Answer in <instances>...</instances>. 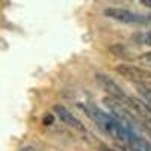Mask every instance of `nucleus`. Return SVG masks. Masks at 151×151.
Here are the masks:
<instances>
[{
	"label": "nucleus",
	"mask_w": 151,
	"mask_h": 151,
	"mask_svg": "<svg viewBox=\"0 0 151 151\" xmlns=\"http://www.w3.org/2000/svg\"><path fill=\"white\" fill-rule=\"evenodd\" d=\"M82 107L86 112V115L89 116L103 132H106L109 136H112L113 139H116L118 142H127L129 133L133 132V129L125 127V125L121 124L113 115H109V113L100 110L95 106L88 104V106H82Z\"/></svg>",
	"instance_id": "obj_1"
},
{
	"label": "nucleus",
	"mask_w": 151,
	"mask_h": 151,
	"mask_svg": "<svg viewBox=\"0 0 151 151\" xmlns=\"http://www.w3.org/2000/svg\"><path fill=\"white\" fill-rule=\"evenodd\" d=\"M95 79H97V83L103 88V91H106V92L109 94V97L115 98V100H118V101L127 104V106L130 104V97L125 94V92L121 89V86H119L115 80H112L107 74L97 73V74H95Z\"/></svg>",
	"instance_id": "obj_2"
},
{
	"label": "nucleus",
	"mask_w": 151,
	"mask_h": 151,
	"mask_svg": "<svg viewBox=\"0 0 151 151\" xmlns=\"http://www.w3.org/2000/svg\"><path fill=\"white\" fill-rule=\"evenodd\" d=\"M115 71L121 76V77L127 79L130 82H134L136 85H147L151 80V73L147 70H142L136 65L130 64H119L115 67Z\"/></svg>",
	"instance_id": "obj_3"
},
{
	"label": "nucleus",
	"mask_w": 151,
	"mask_h": 151,
	"mask_svg": "<svg viewBox=\"0 0 151 151\" xmlns=\"http://www.w3.org/2000/svg\"><path fill=\"white\" fill-rule=\"evenodd\" d=\"M104 15L112 18V20H116L121 23H130V24L147 21V17H144L141 14H136V12H132L129 9H122V8H107L104 11Z\"/></svg>",
	"instance_id": "obj_4"
},
{
	"label": "nucleus",
	"mask_w": 151,
	"mask_h": 151,
	"mask_svg": "<svg viewBox=\"0 0 151 151\" xmlns=\"http://www.w3.org/2000/svg\"><path fill=\"white\" fill-rule=\"evenodd\" d=\"M53 112L59 116V119H60L62 122L68 125V127H73V129L80 130V132L85 130V125L82 124V121H80L79 118H76V115H73V113H71L64 104H55V106H53Z\"/></svg>",
	"instance_id": "obj_5"
},
{
	"label": "nucleus",
	"mask_w": 151,
	"mask_h": 151,
	"mask_svg": "<svg viewBox=\"0 0 151 151\" xmlns=\"http://www.w3.org/2000/svg\"><path fill=\"white\" fill-rule=\"evenodd\" d=\"M125 144H129L136 151H151V144L147 139H144L142 136L136 134L134 132L129 133V137H127V142Z\"/></svg>",
	"instance_id": "obj_6"
},
{
	"label": "nucleus",
	"mask_w": 151,
	"mask_h": 151,
	"mask_svg": "<svg viewBox=\"0 0 151 151\" xmlns=\"http://www.w3.org/2000/svg\"><path fill=\"white\" fill-rule=\"evenodd\" d=\"M139 60L142 62L144 65H147V67H150V68H151V52L141 55V56H139Z\"/></svg>",
	"instance_id": "obj_7"
},
{
	"label": "nucleus",
	"mask_w": 151,
	"mask_h": 151,
	"mask_svg": "<svg viewBox=\"0 0 151 151\" xmlns=\"http://www.w3.org/2000/svg\"><path fill=\"white\" fill-rule=\"evenodd\" d=\"M144 127H145V130L151 134V119H145V121H144Z\"/></svg>",
	"instance_id": "obj_8"
},
{
	"label": "nucleus",
	"mask_w": 151,
	"mask_h": 151,
	"mask_svg": "<svg viewBox=\"0 0 151 151\" xmlns=\"http://www.w3.org/2000/svg\"><path fill=\"white\" fill-rule=\"evenodd\" d=\"M98 151H118V150L110 148V147H107V145H100V147H98Z\"/></svg>",
	"instance_id": "obj_9"
},
{
	"label": "nucleus",
	"mask_w": 151,
	"mask_h": 151,
	"mask_svg": "<svg viewBox=\"0 0 151 151\" xmlns=\"http://www.w3.org/2000/svg\"><path fill=\"white\" fill-rule=\"evenodd\" d=\"M144 42L151 44V30H150L148 33H145V35H144Z\"/></svg>",
	"instance_id": "obj_10"
},
{
	"label": "nucleus",
	"mask_w": 151,
	"mask_h": 151,
	"mask_svg": "<svg viewBox=\"0 0 151 151\" xmlns=\"http://www.w3.org/2000/svg\"><path fill=\"white\" fill-rule=\"evenodd\" d=\"M50 122H53V115H48V116L44 119V124H50Z\"/></svg>",
	"instance_id": "obj_11"
},
{
	"label": "nucleus",
	"mask_w": 151,
	"mask_h": 151,
	"mask_svg": "<svg viewBox=\"0 0 151 151\" xmlns=\"http://www.w3.org/2000/svg\"><path fill=\"white\" fill-rule=\"evenodd\" d=\"M20 151H36V150H35L33 147H23Z\"/></svg>",
	"instance_id": "obj_12"
},
{
	"label": "nucleus",
	"mask_w": 151,
	"mask_h": 151,
	"mask_svg": "<svg viewBox=\"0 0 151 151\" xmlns=\"http://www.w3.org/2000/svg\"><path fill=\"white\" fill-rule=\"evenodd\" d=\"M142 3H144V5H147V6H150V8H151V0H142Z\"/></svg>",
	"instance_id": "obj_13"
}]
</instances>
